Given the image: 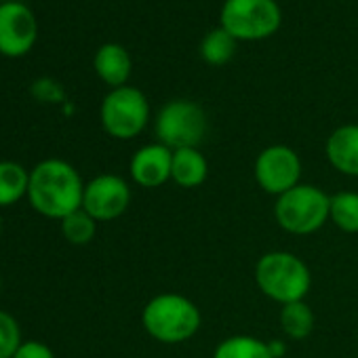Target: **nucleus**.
<instances>
[{
	"mask_svg": "<svg viewBox=\"0 0 358 358\" xmlns=\"http://www.w3.org/2000/svg\"><path fill=\"white\" fill-rule=\"evenodd\" d=\"M30 171L15 160H0V209L13 207L28 196Z\"/></svg>",
	"mask_w": 358,
	"mask_h": 358,
	"instance_id": "nucleus-15",
	"label": "nucleus"
},
{
	"mask_svg": "<svg viewBox=\"0 0 358 358\" xmlns=\"http://www.w3.org/2000/svg\"><path fill=\"white\" fill-rule=\"evenodd\" d=\"M236 49H238V41L220 26L201 41L199 53L203 62H207L209 66H226L236 55Z\"/></svg>",
	"mask_w": 358,
	"mask_h": 358,
	"instance_id": "nucleus-18",
	"label": "nucleus"
},
{
	"mask_svg": "<svg viewBox=\"0 0 358 358\" xmlns=\"http://www.w3.org/2000/svg\"><path fill=\"white\" fill-rule=\"evenodd\" d=\"M171 162L173 150L162 143L141 145L129 162V175L139 188L154 190L171 182Z\"/></svg>",
	"mask_w": 358,
	"mask_h": 358,
	"instance_id": "nucleus-11",
	"label": "nucleus"
},
{
	"mask_svg": "<svg viewBox=\"0 0 358 358\" xmlns=\"http://www.w3.org/2000/svg\"><path fill=\"white\" fill-rule=\"evenodd\" d=\"M209 177V162L201 148H184L173 152L171 162V182L179 188L194 190L203 186Z\"/></svg>",
	"mask_w": 358,
	"mask_h": 358,
	"instance_id": "nucleus-13",
	"label": "nucleus"
},
{
	"mask_svg": "<svg viewBox=\"0 0 358 358\" xmlns=\"http://www.w3.org/2000/svg\"><path fill=\"white\" fill-rule=\"evenodd\" d=\"M131 205V188L127 179L114 173H103L93 177L85 184L83 194V209L99 224V222H114Z\"/></svg>",
	"mask_w": 358,
	"mask_h": 358,
	"instance_id": "nucleus-9",
	"label": "nucleus"
},
{
	"mask_svg": "<svg viewBox=\"0 0 358 358\" xmlns=\"http://www.w3.org/2000/svg\"><path fill=\"white\" fill-rule=\"evenodd\" d=\"M324 152L329 164L337 173L358 179V124L356 122L337 127L327 137Z\"/></svg>",
	"mask_w": 358,
	"mask_h": 358,
	"instance_id": "nucleus-12",
	"label": "nucleus"
},
{
	"mask_svg": "<svg viewBox=\"0 0 358 358\" xmlns=\"http://www.w3.org/2000/svg\"><path fill=\"white\" fill-rule=\"evenodd\" d=\"M255 285L272 301L285 306L308 297L312 272L308 264L291 251H268L255 264Z\"/></svg>",
	"mask_w": 358,
	"mask_h": 358,
	"instance_id": "nucleus-3",
	"label": "nucleus"
},
{
	"mask_svg": "<svg viewBox=\"0 0 358 358\" xmlns=\"http://www.w3.org/2000/svg\"><path fill=\"white\" fill-rule=\"evenodd\" d=\"M331 194L314 184H299L280 194L274 203L276 224L293 236H308L318 232L329 222Z\"/></svg>",
	"mask_w": 358,
	"mask_h": 358,
	"instance_id": "nucleus-4",
	"label": "nucleus"
},
{
	"mask_svg": "<svg viewBox=\"0 0 358 358\" xmlns=\"http://www.w3.org/2000/svg\"><path fill=\"white\" fill-rule=\"evenodd\" d=\"M329 222L345 234H358V192H337L331 194Z\"/></svg>",
	"mask_w": 358,
	"mask_h": 358,
	"instance_id": "nucleus-19",
	"label": "nucleus"
},
{
	"mask_svg": "<svg viewBox=\"0 0 358 358\" xmlns=\"http://www.w3.org/2000/svg\"><path fill=\"white\" fill-rule=\"evenodd\" d=\"M356 343H358V331H356Z\"/></svg>",
	"mask_w": 358,
	"mask_h": 358,
	"instance_id": "nucleus-26",
	"label": "nucleus"
},
{
	"mask_svg": "<svg viewBox=\"0 0 358 358\" xmlns=\"http://www.w3.org/2000/svg\"><path fill=\"white\" fill-rule=\"evenodd\" d=\"M20 322L5 310H0V358H13L22 343Z\"/></svg>",
	"mask_w": 358,
	"mask_h": 358,
	"instance_id": "nucleus-21",
	"label": "nucleus"
},
{
	"mask_svg": "<svg viewBox=\"0 0 358 358\" xmlns=\"http://www.w3.org/2000/svg\"><path fill=\"white\" fill-rule=\"evenodd\" d=\"M13 358H55V354L47 343L36 341V339H28V341L20 343Z\"/></svg>",
	"mask_w": 358,
	"mask_h": 358,
	"instance_id": "nucleus-22",
	"label": "nucleus"
},
{
	"mask_svg": "<svg viewBox=\"0 0 358 358\" xmlns=\"http://www.w3.org/2000/svg\"><path fill=\"white\" fill-rule=\"evenodd\" d=\"M0 234H3V217H0Z\"/></svg>",
	"mask_w": 358,
	"mask_h": 358,
	"instance_id": "nucleus-24",
	"label": "nucleus"
},
{
	"mask_svg": "<svg viewBox=\"0 0 358 358\" xmlns=\"http://www.w3.org/2000/svg\"><path fill=\"white\" fill-rule=\"evenodd\" d=\"M268 343H270V352H272L274 358H282V356H285V352H287L285 339H272V341H268Z\"/></svg>",
	"mask_w": 358,
	"mask_h": 358,
	"instance_id": "nucleus-23",
	"label": "nucleus"
},
{
	"mask_svg": "<svg viewBox=\"0 0 358 358\" xmlns=\"http://www.w3.org/2000/svg\"><path fill=\"white\" fill-rule=\"evenodd\" d=\"M278 322H280L285 337H289L293 341H301L312 335L316 316H314L312 308L306 303V299H301V301H291V303L280 306Z\"/></svg>",
	"mask_w": 358,
	"mask_h": 358,
	"instance_id": "nucleus-16",
	"label": "nucleus"
},
{
	"mask_svg": "<svg viewBox=\"0 0 358 358\" xmlns=\"http://www.w3.org/2000/svg\"><path fill=\"white\" fill-rule=\"evenodd\" d=\"M38 26L34 13L24 3L0 5V53L7 57L26 55L36 43Z\"/></svg>",
	"mask_w": 358,
	"mask_h": 358,
	"instance_id": "nucleus-10",
	"label": "nucleus"
},
{
	"mask_svg": "<svg viewBox=\"0 0 358 358\" xmlns=\"http://www.w3.org/2000/svg\"><path fill=\"white\" fill-rule=\"evenodd\" d=\"M99 118L103 131L120 141L137 137L150 122V103L148 97L135 87L112 89L99 108Z\"/></svg>",
	"mask_w": 358,
	"mask_h": 358,
	"instance_id": "nucleus-6",
	"label": "nucleus"
},
{
	"mask_svg": "<svg viewBox=\"0 0 358 358\" xmlns=\"http://www.w3.org/2000/svg\"><path fill=\"white\" fill-rule=\"evenodd\" d=\"M154 131L158 143L173 152L184 148H201L209 131L207 112L196 101L173 99L158 110Z\"/></svg>",
	"mask_w": 358,
	"mask_h": 358,
	"instance_id": "nucleus-5",
	"label": "nucleus"
},
{
	"mask_svg": "<svg viewBox=\"0 0 358 358\" xmlns=\"http://www.w3.org/2000/svg\"><path fill=\"white\" fill-rule=\"evenodd\" d=\"M141 324L154 341L179 345L199 333L203 314L201 308L182 293H158L143 306Z\"/></svg>",
	"mask_w": 358,
	"mask_h": 358,
	"instance_id": "nucleus-2",
	"label": "nucleus"
},
{
	"mask_svg": "<svg viewBox=\"0 0 358 358\" xmlns=\"http://www.w3.org/2000/svg\"><path fill=\"white\" fill-rule=\"evenodd\" d=\"M62 234L64 238L70 243V245H76V247H83V245H89L95 234H97V222L80 207L76 209L74 213L66 215L62 222Z\"/></svg>",
	"mask_w": 358,
	"mask_h": 358,
	"instance_id": "nucleus-20",
	"label": "nucleus"
},
{
	"mask_svg": "<svg viewBox=\"0 0 358 358\" xmlns=\"http://www.w3.org/2000/svg\"><path fill=\"white\" fill-rule=\"evenodd\" d=\"M213 358H274V356L270 352V343L259 337L230 335L215 345Z\"/></svg>",
	"mask_w": 358,
	"mask_h": 358,
	"instance_id": "nucleus-17",
	"label": "nucleus"
},
{
	"mask_svg": "<svg viewBox=\"0 0 358 358\" xmlns=\"http://www.w3.org/2000/svg\"><path fill=\"white\" fill-rule=\"evenodd\" d=\"M85 182L80 173L62 158L41 160L30 171L28 201L32 209L49 220H64L83 207Z\"/></svg>",
	"mask_w": 358,
	"mask_h": 358,
	"instance_id": "nucleus-1",
	"label": "nucleus"
},
{
	"mask_svg": "<svg viewBox=\"0 0 358 358\" xmlns=\"http://www.w3.org/2000/svg\"><path fill=\"white\" fill-rule=\"evenodd\" d=\"M93 66H95L97 76L112 89L124 87L131 76V70H133L129 51L118 43L101 45L95 53Z\"/></svg>",
	"mask_w": 358,
	"mask_h": 358,
	"instance_id": "nucleus-14",
	"label": "nucleus"
},
{
	"mask_svg": "<svg viewBox=\"0 0 358 358\" xmlns=\"http://www.w3.org/2000/svg\"><path fill=\"white\" fill-rule=\"evenodd\" d=\"M0 289H3V278H0Z\"/></svg>",
	"mask_w": 358,
	"mask_h": 358,
	"instance_id": "nucleus-25",
	"label": "nucleus"
},
{
	"mask_svg": "<svg viewBox=\"0 0 358 358\" xmlns=\"http://www.w3.org/2000/svg\"><path fill=\"white\" fill-rule=\"evenodd\" d=\"M220 22L236 41H262L280 28L282 13L276 0H226Z\"/></svg>",
	"mask_w": 358,
	"mask_h": 358,
	"instance_id": "nucleus-7",
	"label": "nucleus"
},
{
	"mask_svg": "<svg viewBox=\"0 0 358 358\" xmlns=\"http://www.w3.org/2000/svg\"><path fill=\"white\" fill-rule=\"evenodd\" d=\"M301 158L293 148L274 143L257 154L253 177L266 194L278 199L280 194L301 184Z\"/></svg>",
	"mask_w": 358,
	"mask_h": 358,
	"instance_id": "nucleus-8",
	"label": "nucleus"
}]
</instances>
